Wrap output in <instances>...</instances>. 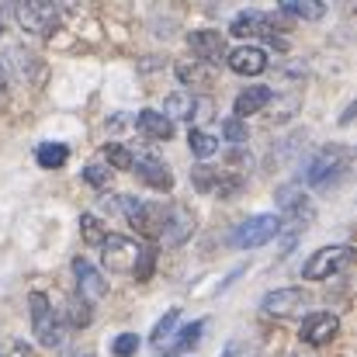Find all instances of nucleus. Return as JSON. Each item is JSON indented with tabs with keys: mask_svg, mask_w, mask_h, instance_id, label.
<instances>
[{
	"mask_svg": "<svg viewBox=\"0 0 357 357\" xmlns=\"http://www.w3.org/2000/svg\"><path fill=\"white\" fill-rule=\"evenodd\" d=\"M119 212L135 226L139 236H160V226H163V205L156 202H142V198H132V195H119Z\"/></svg>",
	"mask_w": 357,
	"mask_h": 357,
	"instance_id": "nucleus-4",
	"label": "nucleus"
},
{
	"mask_svg": "<svg viewBox=\"0 0 357 357\" xmlns=\"http://www.w3.org/2000/svg\"><path fill=\"white\" fill-rule=\"evenodd\" d=\"M302 198H309L305 191H302V184H281L278 191H274V202H278V208L281 212H288V208H295Z\"/></svg>",
	"mask_w": 357,
	"mask_h": 357,
	"instance_id": "nucleus-29",
	"label": "nucleus"
},
{
	"mask_svg": "<svg viewBox=\"0 0 357 357\" xmlns=\"http://www.w3.org/2000/svg\"><path fill=\"white\" fill-rule=\"evenodd\" d=\"M191 108H195V94L191 91H174L163 98V115L174 121V119H188L191 121Z\"/></svg>",
	"mask_w": 357,
	"mask_h": 357,
	"instance_id": "nucleus-19",
	"label": "nucleus"
},
{
	"mask_svg": "<svg viewBox=\"0 0 357 357\" xmlns=\"http://www.w3.org/2000/svg\"><path fill=\"white\" fill-rule=\"evenodd\" d=\"M188 49H191L195 59L205 63V66H219V63H226V56H229L226 35L215 31V28H198V31H191V35H188Z\"/></svg>",
	"mask_w": 357,
	"mask_h": 357,
	"instance_id": "nucleus-8",
	"label": "nucleus"
},
{
	"mask_svg": "<svg viewBox=\"0 0 357 357\" xmlns=\"http://www.w3.org/2000/svg\"><path fill=\"white\" fill-rule=\"evenodd\" d=\"M347 170H351V149H344V146H326V149H319L305 167H302V181L309 184V188H333V184H340L344 177H347ZM298 181V184H302Z\"/></svg>",
	"mask_w": 357,
	"mask_h": 357,
	"instance_id": "nucleus-1",
	"label": "nucleus"
},
{
	"mask_svg": "<svg viewBox=\"0 0 357 357\" xmlns=\"http://www.w3.org/2000/svg\"><path fill=\"white\" fill-rule=\"evenodd\" d=\"M139 347H142V344H139V337H135V333H119V337H115V344H112V354L115 357H135Z\"/></svg>",
	"mask_w": 357,
	"mask_h": 357,
	"instance_id": "nucleus-32",
	"label": "nucleus"
},
{
	"mask_svg": "<svg viewBox=\"0 0 357 357\" xmlns=\"http://www.w3.org/2000/svg\"><path fill=\"white\" fill-rule=\"evenodd\" d=\"M271 98H274V91H271V87H264V84L243 87V91L236 94V101H233V119L246 121L250 115H260V112L271 105Z\"/></svg>",
	"mask_w": 357,
	"mask_h": 357,
	"instance_id": "nucleus-16",
	"label": "nucleus"
},
{
	"mask_svg": "<svg viewBox=\"0 0 357 357\" xmlns=\"http://www.w3.org/2000/svg\"><path fill=\"white\" fill-rule=\"evenodd\" d=\"M202 333H205V319H195L191 326H184L181 333H177V340H170L167 344V354H184V351H191L198 340H202Z\"/></svg>",
	"mask_w": 357,
	"mask_h": 357,
	"instance_id": "nucleus-23",
	"label": "nucleus"
},
{
	"mask_svg": "<svg viewBox=\"0 0 357 357\" xmlns=\"http://www.w3.org/2000/svg\"><path fill=\"white\" fill-rule=\"evenodd\" d=\"M28 312H31V333H35V340L42 347H49V351H59L63 340H66V326H63L59 312L52 309L49 295L31 291L28 295Z\"/></svg>",
	"mask_w": 357,
	"mask_h": 357,
	"instance_id": "nucleus-2",
	"label": "nucleus"
},
{
	"mask_svg": "<svg viewBox=\"0 0 357 357\" xmlns=\"http://www.w3.org/2000/svg\"><path fill=\"white\" fill-rule=\"evenodd\" d=\"M7 98V73H3V66H0V101Z\"/></svg>",
	"mask_w": 357,
	"mask_h": 357,
	"instance_id": "nucleus-34",
	"label": "nucleus"
},
{
	"mask_svg": "<svg viewBox=\"0 0 357 357\" xmlns=\"http://www.w3.org/2000/svg\"><path fill=\"white\" fill-rule=\"evenodd\" d=\"M70 357H94V354H91V351H84V354H70Z\"/></svg>",
	"mask_w": 357,
	"mask_h": 357,
	"instance_id": "nucleus-36",
	"label": "nucleus"
},
{
	"mask_svg": "<svg viewBox=\"0 0 357 357\" xmlns=\"http://www.w3.org/2000/svg\"><path fill=\"white\" fill-rule=\"evenodd\" d=\"M66 316H70V326H80V330H84V326H91V319H94L91 302H84L80 295L70 302V312H66Z\"/></svg>",
	"mask_w": 357,
	"mask_h": 357,
	"instance_id": "nucleus-30",
	"label": "nucleus"
},
{
	"mask_svg": "<svg viewBox=\"0 0 357 357\" xmlns=\"http://www.w3.org/2000/svg\"><path fill=\"white\" fill-rule=\"evenodd\" d=\"M219 177H222V170H215V167H208V163H198V167H191V184H195L202 195H215V188H219Z\"/></svg>",
	"mask_w": 357,
	"mask_h": 357,
	"instance_id": "nucleus-25",
	"label": "nucleus"
},
{
	"mask_svg": "<svg viewBox=\"0 0 357 357\" xmlns=\"http://www.w3.org/2000/svg\"><path fill=\"white\" fill-rule=\"evenodd\" d=\"M101 156L108 160V170H132V160H135V153L125 142H105Z\"/></svg>",
	"mask_w": 357,
	"mask_h": 357,
	"instance_id": "nucleus-24",
	"label": "nucleus"
},
{
	"mask_svg": "<svg viewBox=\"0 0 357 357\" xmlns=\"http://www.w3.org/2000/svg\"><path fill=\"white\" fill-rule=\"evenodd\" d=\"M337 333H340V316H337V312H309V316L302 319V326H298V337H302L305 344H312V347L330 344Z\"/></svg>",
	"mask_w": 357,
	"mask_h": 357,
	"instance_id": "nucleus-12",
	"label": "nucleus"
},
{
	"mask_svg": "<svg viewBox=\"0 0 357 357\" xmlns=\"http://www.w3.org/2000/svg\"><path fill=\"white\" fill-rule=\"evenodd\" d=\"M309 305V295L302 288H274L260 298V309L274 319H288V316H302V309Z\"/></svg>",
	"mask_w": 357,
	"mask_h": 357,
	"instance_id": "nucleus-11",
	"label": "nucleus"
},
{
	"mask_svg": "<svg viewBox=\"0 0 357 357\" xmlns=\"http://www.w3.org/2000/svg\"><path fill=\"white\" fill-rule=\"evenodd\" d=\"M351 119H354V105H347V112L340 115V125H351Z\"/></svg>",
	"mask_w": 357,
	"mask_h": 357,
	"instance_id": "nucleus-35",
	"label": "nucleus"
},
{
	"mask_svg": "<svg viewBox=\"0 0 357 357\" xmlns=\"http://www.w3.org/2000/svg\"><path fill=\"white\" fill-rule=\"evenodd\" d=\"M191 233H195V212H191L188 205H170V208H163V226H160V236L156 239H160L167 250L188 243Z\"/></svg>",
	"mask_w": 357,
	"mask_h": 357,
	"instance_id": "nucleus-7",
	"label": "nucleus"
},
{
	"mask_svg": "<svg viewBox=\"0 0 357 357\" xmlns=\"http://www.w3.org/2000/svg\"><path fill=\"white\" fill-rule=\"evenodd\" d=\"M177 80L181 84H202V87H212V66H205V63H198V59H191V63H177Z\"/></svg>",
	"mask_w": 357,
	"mask_h": 357,
	"instance_id": "nucleus-21",
	"label": "nucleus"
},
{
	"mask_svg": "<svg viewBox=\"0 0 357 357\" xmlns=\"http://www.w3.org/2000/svg\"><path fill=\"white\" fill-rule=\"evenodd\" d=\"M271 239H278V215L274 212H260V215L243 219L236 229H233L229 243L236 250H257V246H267Z\"/></svg>",
	"mask_w": 357,
	"mask_h": 357,
	"instance_id": "nucleus-5",
	"label": "nucleus"
},
{
	"mask_svg": "<svg viewBox=\"0 0 357 357\" xmlns=\"http://www.w3.org/2000/svg\"><path fill=\"white\" fill-rule=\"evenodd\" d=\"M226 66L233 73H239V77H260L271 66V59H267V52L260 45H239V49H233L226 56Z\"/></svg>",
	"mask_w": 357,
	"mask_h": 357,
	"instance_id": "nucleus-14",
	"label": "nucleus"
},
{
	"mask_svg": "<svg viewBox=\"0 0 357 357\" xmlns=\"http://www.w3.org/2000/svg\"><path fill=\"white\" fill-rule=\"evenodd\" d=\"M132 170L139 174V181H146L153 191H174V170L160 160V156H135Z\"/></svg>",
	"mask_w": 357,
	"mask_h": 357,
	"instance_id": "nucleus-13",
	"label": "nucleus"
},
{
	"mask_svg": "<svg viewBox=\"0 0 357 357\" xmlns=\"http://www.w3.org/2000/svg\"><path fill=\"white\" fill-rule=\"evenodd\" d=\"M80 236H84V243H91V246H101L105 239H108V226L98 219V215H80Z\"/></svg>",
	"mask_w": 357,
	"mask_h": 357,
	"instance_id": "nucleus-27",
	"label": "nucleus"
},
{
	"mask_svg": "<svg viewBox=\"0 0 357 357\" xmlns=\"http://www.w3.org/2000/svg\"><path fill=\"white\" fill-rule=\"evenodd\" d=\"M73 278H77V295L91 305H98L108 295V278L87 260V257H73Z\"/></svg>",
	"mask_w": 357,
	"mask_h": 357,
	"instance_id": "nucleus-10",
	"label": "nucleus"
},
{
	"mask_svg": "<svg viewBox=\"0 0 357 357\" xmlns=\"http://www.w3.org/2000/svg\"><path fill=\"white\" fill-rule=\"evenodd\" d=\"M84 181L94 184L98 191H108V184H112V170H105L101 163H87V167H84Z\"/></svg>",
	"mask_w": 357,
	"mask_h": 357,
	"instance_id": "nucleus-31",
	"label": "nucleus"
},
{
	"mask_svg": "<svg viewBox=\"0 0 357 357\" xmlns=\"http://www.w3.org/2000/svg\"><path fill=\"white\" fill-rule=\"evenodd\" d=\"M188 149H191L198 160H208V156L219 153V139H215L212 132H205V128H191V132H188Z\"/></svg>",
	"mask_w": 357,
	"mask_h": 357,
	"instance_id": "nucleus-22",
	"label": "nucleus"
},
{
	"mask_svg": "<svg viewBox=\"0 0 357 357\" xmlns=\"http://www.w3.org/2000/svg\"><path fill=\"white\" fill-rule=\"evenodd\" d=\"M14 17H17V24H21L24 31H35V35H52L56 24H59V10H56L52 3H42V0H35V3H17V7H14Z\"/></svg>",
	"mask_w": 357,
	"mask_h": 357,
	"instance_id": "nucleus-9",
	"label": "nucleus"
},
{
	"mask_svg": "<svg viewBox=\"0 0 357 357\" xmlns=\"http://www.w3.org/2000/svg\"><path fill=\"white\" fill-rule=\"evenodd\" d=\"M274 31H278V24L264 10H239L236 17H233V24H229V35H236V38H253V35L274 38Z\"/></svg>",
	"mask_w": 357,
	"mask_h": 357,
	"instance_id": "nucleus-15",
	"label": "nucleus"
},
{
	"mask_svg": "<svg viewBox=\"0 0 357 357\" xmlns=\"http://www.w3.org/2000/svg\"><path fill=\"white\" fill-rule=\"evenodd\" d=\"M135 128H139L146 139H153V142L174 139V121L167 119L163 112H156V108H142V112L135 115Z\"/></svg>",
	"mask_w": 357,
	"mask_h": 357,
	"instance_id": "nucleus-17",
	"label": "nucleus"
},
{
	"mask_svg": "<svg viewBox=\"0 0 357 357\" xmlns=\"http://www.w3.org/2000/svg\"><path fill=\"white\" fill-rule=\"evenodd\" d=\"M139 257H142V243L132 236L108 233V239L101 243V260H105V267L112 274H132L135 264H139Z\"/></svg>",
	"mask_w": 357,
	"mask_h": 357,
	"instance_id": "nucleus-6",
	"label": "nucleus"
},
{
	"mask_svg": "<svg viewBox=\"0 0 357 357\" xmlns=\"http://www.w3.org/2000/svg\"><path fill=\"white\" fill-rule=\"evenodd\" d=\"M351 260H354V250H351L347 243L319 246V250L305 260L302 278H305V281H330L333 274H340L344 267H351Z\"/></svg>",
	"mask_w": 357,
	"mask_h": 357,
	"instance_id": "nucleus-3",
	"label": "nucleus"
},
{
	"mask_svg": "<svg viewBox=\"0 0 357 357\" xmlns=\"http://www.w3.org/2000/svg\"><path fill=\"white\" fill-rule=\"evenodd\" d=\"M281 10L302 21H319L326 14V3L323 0H281Z\"/></svg>",
	"mask_w": 357,
	"mask_h": 357,
	"instance_id": "nucleus-20",
	"label": "nucleus"
},
{
	"mask_svg": "<svg viewBox=\"0 0 357 357\" xmlns=\"http://www.w3.org/2000/svg\"><path fill=\"white\" fill-rule=\"evenodd\" d=\"M222 139H226L233 149H243V146H246V139H250V128H246V121L226 119V121H222Z\"/></svg>",
	"mask_w": 357,
	"mask_h": 357,
	"instance_id": "nucleus-28",
	"label": "nucleus"
},
{
	"mask_svg": "<svg viewBox=\"0 0 357 357\" xmlns=\"http://www.w3.org/2000/svg\"><path fill=\"white\" fill-rule=\"evenodd\" d=\"M153 260H156V253H153L149 246H142V257H139V264H135V271H132V278H135V284H142V281H149V274H153Z\"/></svg>",
	"mask_w": 357,
	"mask_h": 357,
	"instance_id": "nucleus-33",
	"label": "nucleus"
},
{
	"mask_svg": "<svg viewBox=\"0 0 357 357\" xmlns=\"http://www.w3.org/2000/svg\"><path fill=\"white\" fill-rule=\"evenodd\" d=\"M177 319H181V309H170L156 326H153V337H149V344L156 347V351H163L167 344H170V337H174V330H177Z\"/></svg>",
	"mask_w": 357,
	"mask_h": 357,
	"instance_id": "nucleus-26",
	"label": "nucleus"
},
{
	"mask_svg": "<svg viewBox=\"0 0 357 357\" xmlns=\"http://www.w3.org/2000/svg\"><path fill=\"white\" fill-rule=\"evenodd\" d=\"M35 160H38V167H42V170H59V167L70 160V149H66L63 142H38Z\"/></svg>",
	"mask_w": 357,
	"mask_h": 357,
	"instance_id": "nucleus-18",
	"label": "nucleus"
}]
</instances>
